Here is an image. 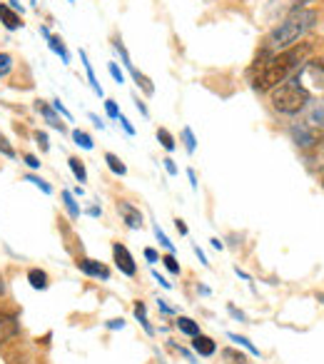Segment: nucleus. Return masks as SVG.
Returning a JSON list of instances; mask_svg holds the SVG:
<instances>
[{
	"instance_id": "obj_1",
	"label": "nucleus",
	"mask_w": 324,
	"mask_h": 364,
	"mask_svg": "<svg viewBox=\"0 0 324 364\" xmlns=\"http://www.w3.org/2000/svg\"><path fill=\"white\" fill-rule=\"evenodd\" d=\"M309 53H312L309 43H302V45L297 43V45H292V48L274 53V55L260 68V73L252 78V87H255L257 93H272L274 87L282 85L289 75L297 73V70L305 65Z\"/></svg>"
},
{
	"instance_id": "obj_2",
	"label": "nucleus",
	"mask_w": 324,
	"mask_h": 364,
	"mask_svg": "<svg viewBox=\"0 0 324 364\" xmlns=\"http://www.w3.org/2000/svg\"><path fill=\"white\" fill-rule=\"evenodd\" d=\"M317 20H319L317 10H312V8H297V10L289 12L277 28H272V33H269L267 40H264V50L280 53V50L292 48V45H297L299 40L317 25Z\"/></svg>"
},
{
	"instance_id": "obj_3",
	"label": "nucleus",
	"mask_w": 324,
	"mask_h": 364,
	"mask_svg": "<svg viewBox=\"0 0 324 364\" xmlns=\"http://www.w3.org/2000/svg\"><path fill=\"white\" fill-rule=\"evenodd\" d=\"M312 103V90H307V85L302 83L297 73L289 75L282 85H277L272 90V107L282 115H297Z\"/></svg>"
},
{
	"instance_id": "obj_4",
	"label": "nucleus",
	"mask_w": 324,
	"mask_h": 364,
	"mask_svg": "<svg viewBox=\"0 0 324 364\" xmlns=\"http://www.w3.org/2000/svg\"><path fill=\"white\" fill-rule=\"evenodd\" d=\"M112 257H115V265H118V270L123 272V275H127V277H135L137 275V265L135 259H132L130 250L125 245H120V242H115L112 245Z\"/></svg>"
},
{
	"instance_id": "obj_5",
	"label": "nucleus",
	"mask_w": 324,
	"mask_h": 364,
	"mask_svg": "<svg viewBox=\"0 0 324 364\" xmlns=\"http://www.w3.org/2000/svg\"><path fill=\"white\" fill-rule=\"evenodd\" d=\"M292 140H294V145L297 148H305V150H309V148H314L317 145V140H319V135L314 132V130H309L307 128L305 123H299V125H292Z\"/></svg>"
},
{
	"instance_id": "obj_6",
	"label": "nucleus",
	"mask_w": 324,
	"mask_h": 364,
	"mask_svg": "<svg viewBox=\"0 0 324 364\" xmlns=\"http://www.w3.org/2000/svg\"><path fill=\"white\" fill-rule=\"evenodd\" d=\"M118 212H120V217H123L125 225H127L130 229H140V227H143V212L137 210L135 205L120 200V202H118Z\"/></svg>"
},
{
	"instance_id": "obj_7",
	"label": "nucleus",
	"mask_w": 324,
	"mask_h": 364,
	"mask_svg": "<svg viewBox=\"0 0 324 364\" xmlns=\"http://www.w3.org/2000/svg\"><path fill=\"white\" fill-rule=\"evenodd\" d=\"M305 125L309 130H314V132H324V98L319 100V103H314V105L307 110V118H305Z\"/></svg>"
},
{
	"instance_id": "obj_8",
	"label": "nucleus",
	"mask_w": 324,
	"mask_h": 364,
	"mask_svg": "<svg viewBox=\"0 0 324 364\" xmlns=\"http://www.w3.org/2000/svg\"><path fill=\"white\" fill-rule=\"evenodd\" d=\"M78 267H80V272H85L87 277H98V279H110V270H107L102 262H98V259H80L78 262Z\"/></svg>"
},
{
	"instance_id": "obj_9",
	"label": "nucleus",
	"mask_w": 324,
	"mask_h": 364,
	"mask_svg": "<svg viewBox=\"0 0 324 364\" xmlns=\"http://www.w3.org/2000/svg\"><path fill=\"white\" fill-rule=\"evenodd\" d=\"M35 110L40 112V115H43L45 123H48L50 128L60 130V132H65V130H68V128H65V123H62V120H60V115H57L55 107H53V105H45L43 100H37V103H35Z\"/></svg>"
},
{
	"instance_id": "obj_10",
	"label": "nucleus",
	"mask_w": 324,
	"mask_h": 364,
	"mask_svg": "<svg viewBox=\"0 0 324 364\" xmlns=\"http://www.w3.org/2000/svg\"><path fill=\"white\" fill-rule=\"evenodd\" d=\"M0 23L6 25V31H18V28H23V20H20V15L15 10H12L10 6H6V3H0Z\"/></svg>"
},
{
	"instance_id": "obj_11",
	"label": "nucleus",
	"mask_w": 324,
	"mask_h": 364,
	"mask_svg": "<svg viewBox=\"0 0 324 364\" xmlns=\"http://www.w3.org/2000/svg\"><path fill=\"white\" fill-rule=\"evenodd\" d=\"M192 347H195V352H197L199 357H212V354L217 352V345H215V340L205 337L202 332H199L197 337H192Z\"/></svg>"
},
{
	"instance_id": "obj_12",
	"label": "nucleus",
	"mask_w": 324,
	"mask_h": 364,
	"mask_svg": "<svg viewBox=\"0 0 324 364\" xmlns=\"http://www.w3.org/2000/svg\"><path fill=\"white\" fill-rule=\"evenodd\" d=\"M18 334V320L12 315H0V345Z\"/></svg>"
},
{
	"instance_id": "obj_13",
	"label": "nucleus",
	"mask_w": 324,
	"mask_h": 364,
	"mask_svg": "<svg viewBox=\"0 0 324 364\" xmlns=\"http://www.w3.org/2000/svg\"><path fill=\"white\" fill-rule=\"evenodd\" d=\"M80 60H82V65H85V73H87V80H90V87L95 90V95H100L102 98V87H100V83H98V78H95V70H93V65H90V60H87V53L85 50H80Z\"/></svg>"
},
{
	"instance_id": "obj_14",
	"label": "nucleus",
	"mask_w": 324,
	"mask_h": 364,
	"mask_svg": "<svg viewBox=\"0 0 324 364\" xmlns=\"http://www.w3.org/2000/svg\"><path fill=\"white\" fill-rule=\"evenodd\" d=\"M48 45H50V50L55 53V55H60V60L65 62V65H70V53H68V48L62 45V40L57 35H50L48 37Z\"/></svg>"
},
{
	"instance_id": "obj_15",
	"label": "nucleus",
	"mask_w": 324,
	"mask_h": 364,
	"mask_svg": "<svg viewBox=\"0 0 324 364\" xmlns=\"http://www.w3.org/2000/svg\"><path fill=\"white\" fill-rule=\"evenodd\" d=\"M28 282H30L33 290H48V275L43 270H30L28 272Z\"/></svg>"
},
{
	"instance_id": "obj_16",
	"label": "nucleus",
	"mask_w": 324,
	"mask_h": 364,
	"mask_svg": "<svg viewBox=\"0 0 324 364\" xmlns=\"http://www.w3.org/2000/svg\"><path fill=\"white\" fill-rule=\"evenodd\" d=\"M105 162H107V167H110L112 173L120 175V177H125V175H127V167H125V162L120 160L115 153H105Z\"/></svg>"
},
{
	"instance_id": "obj_17",
	"label": "nucleus",
	"mask_w": 324,
	"mask_h": 364,
	"mask_svg": "<svg viewBox=\"0 0 324 364\" xmlns=\"http://www.w3.org/2000/svg\"><path fill=\"white\" fill-rule=\"evenodd\" d=\"M312 150H314V153H312V157H309L312 167H317V170H324V135L319 137L317 145H314Z\"/></svg>"
},
{
	"instance_id": "obj_18",
	"label": "nucleus",
	"mask_w": 324,
	"mask_h": 364,
	"mask_svg": "<svg viewBox=\"0 0 324 364\" xmlns=\"http://www.w3.org/2000/svg\"><path fill=\"white\" fill-rule=\"evenodd\" d=\"M68 165H70V170H73V175H75V180H78V182H87V170H85V162H82L80 157H70V160H68Z\"/></svg>"
},
{
	"instance_id": "obj_19",
	"label": "nucleus",
	"mask_w": 324,
	"mask_h": 364,
	"mask_svg": "<svg viewBox=\"0 0 324 364\" xmlns=\"http://www.w3.org/2000/svg\"><path fill=\"white\" fill-rule=\"evenodd\" d=\"M177 329H180L182 334H190V337H197L199 334V324L195 320H190V317H180V320H177Z\"/></svg>"
},
{
	"instance_id": "obj_20",
	"label": "nucleus",
	"mask_w": 324,
	"mask_h": 364,
	"mask_svg": "<svg viewBox=\"0 0 324 364\" xmlns=\"http://www.w3.org/2000/svg\"><path fill=\"white\" fill-rule=\"evenodd\" d=\"M73 142L78 145V148H82V150H93L95 148L93 137L87 135L85 130H73Z\"/></svg>"
},
{
	"instance_id": "obj_21",
	"label": "nucleus",
	"mask_w": 324,
	"mask_h": 364,
	"mask_svg": "<svg viewBox=\"0 0 324 364\" xmlns=\"http://www.w3.org/2000/svg\"><path fill=\"white\" fill-rule=\"evenodd\" d=\"M62 202H65V210H68V215L73 217V220H78V217H80V207H78V202H75V195L70 190L62 192Z\"/></svg>"
},
{
	"instance_id": "obj_22",
	"label": "nucleus",
	"mask_w": 324,
	"mask_h": 364,
	"mask_svg": "<svg viewBox=\"0 0 324 364\" xmlns=\"http://www.w3.org/2000/svg\"><path fill=\"white\" fill-rule=\"evenodd\" d=\"M157 140H160V145L168 150V153H172L174 150V137L168 128H157Z\"/></svg>"
},
{
	"instance_id": "obj_23",
	"label": "nucleus",
	"mask_w": 324,
	"mask_h": 364,
	"mask_svg": "<svg viewBox=\"0 0 324 364\" xmlns=\"http://www.w3.org/2000/svg\"><path fill=\"white\" fill-rule=\"evenodd\" d=\"M132 78H135L137 85L143 87V93H145V95H152V93H155V85H152V80H150L147 75H143L140 70H135V73H132Z\"/></svg>"
},
{
	"instance_id": "obj_24",
	"label": "nucleus",
	"mask_w": 324,
	"mask_h": 364,
	"mask_svg": "<svg viewBox=\"0 0 324 364\" xmlns=\"http://www.w3.org/2000/svg\"><path fill=\"white\" fill-rule=\"evenodd\" d=\"M135 317L140 320V324L145 327V332L147 334H155V329H152V324L147 322V309H145V304L143 302H137L135 304Z\"/></svg>"
},
{
	"instance_id": "obj_25",
	"label": "nucleus",
	"mask_w": 324,
	"mask_h": 364,
	"mask_svg": "<svg viewBox=\"0 0 324 364\" xmlns=\"http://www.w3.org/2000/svg\"><path fill=\"white\" fill-rule=\"evenodd\" d=\"M222 359H227L230 364H247V357L242 352H237V349H222Z\"/></svg>"
},
{
	"instance_id": "obj_26",
	"label": "nucleus",
	"mask_w": 324,
	"mask_h": 364,
	"mask_svg": "<svg viewBox=\"0 0 324 364\" xmlns=\"http://www.w3.org/2000/svg\"><path fill=\"white\" fill-rule=\"evenodd\" d=\"M230 340H232V342H237V345H242L249 354H255V357H260V349H257V347L252 345V342H249L247 337H240V334H230Z\"/></svg>"
},
{
	"instance_id": "obj_27",
	"label": "nucleus",
	"mask_w": 324,
	"mask_h": 364,
	"mask_svg": "<svg viewBox=\"0 0 324 364\" xmlns=\"http://www.w3.org/2000/svg\"><path fill=\"white\" fill-rule=\"evenodd\" d=\"M182 140H185V148H187V153H190V155L197 150V140H195L192 130H190V128H182Z\"/></svg>"
},
{
	"instance_id": "obj_28",
	"label": "nucleus",
	"mask_w": 324,
	"mask_h": 364,
	"mask_svg": "<svg viewBox=\"0 0 324 364\" xmlns=\"http://www.w3.org/2000/svg\"><path fill=\"white\" fill-rule=\"evenodd\" d=\"M10 70H12V55L10 53H0V78L10 75Z\"/></svg>"
},
{
	"instance_id": "obj_29",
	"label": "nucleus",
	"mask_w": 324,
	"mask_h": 364,
	"mask_svg": "<svg viewBox=\"0 0 324 364\" xmlns=\"http://www.w3.org/2000/svg\"><path fill=\"white\" fill-rule=\"evenodd\" d=\"M0 153L6 155V157H10V160H15L18 157V153H15V148H12L10 142H8V137L0 132Z\"/></svg>"
},
{
	"instance_id": "obj_30",
	"label": "nucleus",
	"mask_w": 324,
	"mask_h": 364,
	"mask_svg": "<svg viewBox=\"0 0 324 364\" xmlns=\"http://www.w3.org/2000/svg\"><path fill=\"white\" fill-rule=\"evenodd\" d=\"M155 237H157V242H160V245L165 247V250H168L170 254H174V245L168 240V235H165V232L160 229V225H155Z\"/></svg>"
},
{
	"instance_id": "obj_31",
	"label": "nucleus",
	"mask_w": 324,
	"mask_h": 364,
	"mask_svg": "<svg viewBox=\"0 0 324 364\" xmlns=\"http://www.w3.org/2000/svg\"><path fill=\"white\" fill-rule=\"evenodd\" d=\"M25 180H28V182H33V185H35V187H40V190H43L45 195H53V187H50L43 177H37V175H28V177H25Z\"/></svg>"
},
{
	"instance_id": "obj_32",
	"label": "nucleus",
	"mask_w": 324,
	"mask_h": 364,
	"mask_svg": "<svg viewBox=\"0 0 324 364\" xmlns=\"http://www.w3.org/2000/svg\"><path fill=\"white\" fill-rule=\"evenodd\" d=\"M107 70H110L112 80L118 83V85H123V83H125V75H123V70L118 68V62H107Z\"/></svg>"
},
{
	"instance_id": "obj_33",
	"label": "nucleus",
	"mask_w": 324,
	"mask_h": 364,
	"mask_svg": "<svg viewBox=\"0 0 324 364\" xmlns=\"http://www.w3.org/2000/svg\"><path fill=\"white\" fill-rule=\"evenodd\" d=\"M160 262H165V267H168L172 275H180V265H177V259H174V254H165V257L160 259Z\"/></svg>"
},
{
	"instance_id": "obj_34",
	"label": "nucleus",
	"mask_w": 324,
	"mask_h": 364,
	"mask_svg": "<svg viewBox=\"0 0 324 364\" xmlns=\"http://www.w3.org/2000/svg\"><path fill=\"white\" fill-rule=\"evenodd\" d=\"M105 112H107V118L118 120V118H120V107H118V103H115V100H105Z\"/></svg>"
},
{
	"instance_id": "obj_35",
	"label": "nucleus",
	"mask_w": 324,
	"mask_h": 364,
	"mask_svg": "<svg viewBox=\"0 0 324 364\" xmlns=\"http://www.w3.org/2000/svg\"><path fill=\"white\" fill-rule=\"evenodd\" d=\"M53 107H55V112H57V115H62V118H65V120H73V112H70L68 107L62 105V103H60V98H55V100H53Z\"/></svg>"
},
{
	"instance_id": "obj_36",
	"label": "nucleus",
	"mask_w": 324,
	"mask_h": 364,
	"mask_svg": "<svg viewBox=\"0 0 324 364\" xmlns=\"http://www.w3.org/2000/svg\"><path fill=\"white\" fill-rule=\"evenodd\" d=\"M35 142H37V145H40V150H43V153H48V150H50V140H48V135H45V132H40V130H37V132H35Z\"/></svg>"
},
{
	"instance_id": "obj_37",
	"label": "nucleus",
	"mask_w": 324,
	"mask_h": 364,
	"mask_svg": "<svg viewBox=\"0 0 324 364\" xmlns=\"http://www.w3.org/2000/svg\"><path fill=\"white\" fill-rule=\"evenodd\" d=\"M120 125H123V130H125V132H127V135H135V128H132V125H130V120H127V118H125V115H123V112H120Z\"/></svg>"
},
{
	"instance_id": "obj_38",
	"label": "nucleus",
	"mask_w": 324,
	"mask_h": 364,
	"mask_svg": "<svg viewBox=\"0 0 324 364\" xmlns=\"http://www.w3.org/2000/svg\"><path fill=\"white\" fill-rule=\"evenodd\" d=\"M132 100H135V107H137V110H140V115H143V118H147V115H150L147 105H145V103H143V100H140V98H137V95H132Z\"/></svg>"
},
{
	"instance_id": "obj_39",
	"label": "nucleus",
	"mask_w": 324,
	"mask_h": 364,
	"mask_svg": "<svg viewBox=\"0 0 324 364\" xmlns=\"http://www.w3.org/2000/svg\"><path fill=\"white\" fill-rule=\"evenodd\" d=\"M23 160H25V165L33 167V170H37V167H40V160H37L35 155H23Z\"/></svg>"
},
{
	"instance_id": "obj_40",
	"label": "nucleus",
	"mask_w": 324,
	"mask_h": 364,
	"mask_svg": "<svg viewBox=\"0 0 324 364\" xmlns=\"http://www.w3.org/2000/svg\"><path fill=\"white\" fill-rule=\"evenodd\" d=\"M165 170H168V175H177V165H174V160L172 157H165Z\"/></svg>"
},
{
	"instance_id": "obj_41",
	"label": "nucleus",
	"mask_w": 324,
	"mask_h": 364,
	"mask_svg": "<svg viewBox=\"0 0 324 364\" xmlns=\"http://www.w3.org/2000/svg\"><path fill=\"white\" fill-rule=\"evenodd\" d=\"M152 277H155V279H157V282H160V284H162V287H165V290H170V287H172V284H170V282H168V279L162 277L160 272H155V270H152Z\"/></svg>"
},
{
	"instance_id": "obj_42",
	"label": "nucleus",
	"mask_w": 324,
	"mask_h": 364,
	"mask_svg": "<svg viewBox=\"0 0 324 364\" xmlns=\"http://www.w3.org/2000/svg\"><path fill=\"white\" fill-rule=\"evenodd\" d=\"M145 257H147V262H157V259H160V257H157L155 250H152V247H147V250H145Z\"/></svg>"
},
{
	"instance_id": "obj_43",
	"label": "nucleus",
	"mask_w": 324,
	"mask_h": 364,
	"mask_svg": "<svg viewBox=\"0 0 324 364\" xmlns=\"http://www.w3.org/2000/svg\"><path fill=\"white\" fill-rule=\"evenodd\" d=\"M123 327H125L123 320H110V322H107V329H123Z\"/></svg>"
},
{
	"instance_id": "obj_44",
	"label": "nucleus",
	"mask_w": 324,
	"mask_h": 364,
	"mask_svg": "<svg viewBox=\"0 0 324 364\" xmlns=\"http://www.w3.org/2000/svg\"><path fill=\"white\" fill-rule=\"evenodd\" d=\"M289 3H292V6H294V10H297V8H305V6H309V3H314V0H289Z\"/></svg>"
},
{
	"instance_id": "obj_45",
	"label": "nucleus",
	"mask_w": 324,
	"mask_h": 364,
	"mask_svg": "<svg viewBox=\"0 0 324 364\" xmlns=\"http://www.w3.org/2000/svg\"><path fill=\"white\" fill-rule=\"evenodd\" d=\"M195 254H197V257H199V262H202V265H210V262H207V257H205V252H202V250H199V247L197 245H195Z\"/></svg>"
},
{
	"instance_id": "obj_46",
	"label": "nucleus",
	"mask_w": 324,
	"mask_h": 364,
	"mask_svg": "<svg viewBox=\"0 0 324 364\" xmlns=\"http://www.w3.org/2000/svg\"><path fill=\"white\" fill-rule=\"evenodd\" d=\"M174 227H177V232H180V235H187V225L182 223V220H174Z\"/></svg>"
},
{
	"instance_id": "obj_47",
	"label": "nucleus",
	"mask_w": 324,
	"mask_h": 364,
	"mask_svg": "<svg viewBox=\"0 0 324 364\" xmlns=\"http://www.w3.org/2000/svg\"><path fill=\"white\" fill-rule=\"evenodd\" d=\"M90 120H93V123H95V128H100V130L105 128V123H102V120H100L98 115H95V112H90Z\"/></svg>"
},
{
	"instance_id": "obj_48",
	"label": "nucleus",
	"mask_w": 324,
	"mask_h": 364,
	"mask_svg": "<svg viewBox=\"0 0 324 364\" xmlns=\"http://www.w3.org/2000/svg\"><path fill=\"white\" fill-rule=\"evenodd\" d=\"M187 177H190V185L197 187V177H195V170H187Z\"/></svg>"
},
{
	"instance_id": "obj_49",
	"label": "nucleus",
	"mask_w": 324,
	"mask_h": 364,
	"mask_svg": "<svg viewBox=\"0 0 324 364\" xmlns=\"http://www.w3.org/2000/svg\"><path fill=\"white\" fill-rule=\"evenodd\" d=\"M10 8H12V10H15V12H23V6H20V0H10Z\"/></svg>"
},
{
	"instance_id": "obj_50",
	"label": "nucleus",
	"mask_w": 324,
	"mask_h": 364,
	"mask_svg": "<svg viewBox=\"0 0 324 364\" xmlns=\"http://www.w3.org/2000/svg\"><path fill=\"white\" fill-rule=\"evenodd\" d=\"M230 312H232V317H237V320H240V322L244 320V315H242V312H237V309L232 307V304H230Z\"/></svg>"
},
{
	"instance_id": "obj_51",
	"label": "nucleus",
	"mask_w": 324,
	"mask_h": 364,
	"mask_svg": "<svg viewBox=\"0 0 324 364\" xmlns=\"http://www.w3.org/2000/svg\"><path fill=\"white\" fill-rule=\"evenodd\" d=\"M157 304H160L162 312H168V315H170V312H172V307H168V304H165V300H160V302H157Z\"/></svg>"
},
{
	"instance_id": "obj_52",
	"label": "nucleus",
	"mask_w": 324,
	"mask_h": 364,
	"mask_svg": "<svg viewBox=\"0 0 324 364\" xmlns=\"http://www.w3.org/2000/svg\"><path fill=\"white\" fill-rule=\"evenodd\" d=\"M212 247H215V250H222V242H219L217 237H215V240H212Z\"/></svg>"
},
{
	"instance_id": "obj_53",
	"label": "nucleus",
	"mask_w": 324,
	"mask_h": 364,
	"mask_svg": "<svg viewBox=\"0 0 324 364\" xmlns=\"http://www.w3.org/2000/svg\"><path fill=\"white\" fill-rule=\"evenodd\" d=\"M87 215H93V217H98V215H100V210H98V207H90V210H87Z\"/></svg>"
},
{
	"instance_id": "obj_54",
	"label": "nucleus",
	"mask_w": 324,
	"mask_h": 364,
	"mask_svg": "<svg viewBox=\"0 0 324 364\" xmlns=\"http://www.w3.org/2000/svg\"><path fill=\"white\" fill-rule=\"evenodd\" d=\"M30 3H33V6H35V3H37V0H30Z\"/></svg>"
},
{
	"instance_id": "obj_55",
	"label": "nucleus",
	"mask_w": 324,
	"mask_h": 364,
	"mask_svg": "<svg viewBox=\"0 0 324 364\" xmlns=\"http://www.w3.org/2000/svg\"><path fill=\"white\" fill-rule=\"evenodd\" d=\"M68 3H75V0H68Z\"/></svg>"
},
{
	"instance_id": "obj_56",
	"label": "nucleus",
	"mask_w": 324,
	"mask_h": 364,
	"mask_svg": "<svg viewBox=\"0 0 324 364\" xmlns=\"http://www.w3.org/2000/svg\"><path fill=\"white\" fill-rule=\"evenodd\" d=\"M322 302H324V297H322Z\"/></svg>"
}]
</instances>
